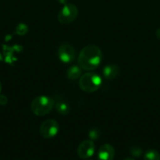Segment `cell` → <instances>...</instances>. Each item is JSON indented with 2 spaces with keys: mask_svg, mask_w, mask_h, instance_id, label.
Instances as JSON below:
<instances>
[{
  "mask_svg": "<svg viewBox=\"0 0 160 160\" xmlns=\"http://www.w3.org/2000/svg\"><path fill=\"white\" fill-rule=\"evenodd\" d=\"M103 55L100 48L95 45L85 46L78 56V65L83 70L91 71L100 66Z\"/></svg>",
  "mask_w": 160,
  "mask_h": 160,
  "instance_id": "cell-1",
  "label": "cell"
},
{
  "mask_svg": "<svg viewBox=\"0 0 160 160\" xmlns=\"http://www.w3.org/2000/svg\"><path fill=\"white\" fill-rule=\"evenodd\" d=\"M55 106L54 100L47 95H40L32 100L31 110L38 117H42L50 113Z\"/></svg>",
  "mask_w": 160,
  "mask_h": 160,
  "instance_id": "cell-2",
  "label": "cell"
},
{
  "mask_svg": "<svg viewBox=\"0 0 160 160\" xmlns=\"http://www.w3.org/2000/svg\"><path fill=\"white\" fill-rule=\"evenodd\" d=\"M78 84L81 90H83V92L93 93L100 88L102 84V78L97 73L88 72L82 74L78 81Z\"/></svg>",
  "mask_w": 160,
  "mask_h": 160,
  "instance_id": "cell-3",
  "label": "cell"
},
{
  "mask_svg": "<svg viewBox=\"0 0 160 160\" xmlns=\"http://www.w3.org/2000/svg\"><path fill=\"white\" fill-rule=\"evenodd\" d=\"M78 15V8L75 5L67 3L64 5L57 15V20L62 24H69L76 20Z\"/></svg>",
  "mask_w": 160,
  "mask_h": 160,
  "instance_id": "cell-4",
  "label": "cell"
},
{
  "mask_svg": "<svg viewBox=\"0 0 160 160\" xmlns=\"http://www.w3.org/2000/svg\"><path fill=\"white\" fill-rule=\"evenodd\" d=\"M59 130L60 126L57 122L53 119H48L42 123L39 128V133L43 138L50 139L56 136Z\"/></svg>",
  "mask_w": 160,
  "mask_h": 160,
  "instance_id": "cell-5",
  "label": "cell"
},
{
  "mask_svg": "<svg viewBox=\"0 0 160 160\" xmlns=\"http://www.w3.org/2000/svg\"><path fill=\"white\" fill-rule=\"evenodd\" d=\"M59 59L64 63H71L75 59V50L72 45L63 43L60 45L57 51Z\"/></svg>",
  "mask_w": 160,
  "mask_h": 160,
  "instance_id": "cell-6",
  "label": "cell"
},
{
  "mask_svg": "<svg viewBox=\"0 0 160 160\" xmlns=\"http://www.w3.org/2000/svg\"><path fill=\"white\" fill-rule=\"evenodd\" d=\"M95 152V145L93 141L85 140L79 144L77 149L78 157L83 159H86L93 156Z\"/></svg>",
  "mask_w": 160,
  "mask_h": 160,
  "instance_id": "cell-7",
  "label": "cell"
},
{
  "mask_svg": "<svg viewBox=\"0 0 160 160\" xmlns=\"http://www.w3.org/2000/svg\"><path fill=\"white\" fill-rule=\"evenodd\" d=\"M115 156V148L110 144H104L99 148L97 153L98 160H113Z\"/></svg>",
  "mask_w": 160,
  "mask_h": 160,
  "instance_id": "cell-8",
  "label": "cell"
},
{
  "mask_svg": "<svg viewBox=\"0 0 160 160\" xmlns=\"http://www.w3.org/2000/svg\"><path fill=\"white\" fill-rule=\"evenodd\" d=\"M104 77L107 80H114L119 73V68L117 65L115 64H109L105 66L102 70Z\"/></svg>",
  "mask_w": 160,
  "mask_h": 160,
  "instance_id": "cell-9",
  "label": "cell"
},
{
  "mask_svg": "<svg viewBox=\"0 0 160 160\" xmlns=\"http://www.w3.org/2000/svg\"><path fill=\"white\" fill-rule=\"evenodd\" d=\"M83 74V70L78 65H73L67 70V77L69 80L75 81L78 79Z\"/></svg>",
  "mask_w": 160,
  "mask_h": 160,
  "instance_id": "cell-10",
  "label": "cell"
},
{
  "mask_svg": "<svg viewBox=\"0 0 160 160\" xmlns=\"http://www.w3.org/2000/svg\"><path fill=\"white\" fill-rule=\"evenodd\" d=\"M55 108H56V111L59 112L61 115H67L70 112L71 108L70 106L67 104V102L64 101H60L55 104Z\"/></svg>",
  "mask_w": 160,
  "mask_h": 160,
  "instance_id": "cell-11",
  "label": "cell"
},
{
  "mask_svg": "<svg viewBox=\"0 0 160 160\" xmlns=\"http://www.w3.org/2000/svg\"><path fill=\"white\" fill-rule=\"evenodd\" d=\"M144 160H160V154L155 149H149L144 153Z\"/></svg>",
  "mask_w": 160,
  "mask_h": 160,
  "instance_id": "cell-12",
  "label": "cell"
},
{
  "mask_svg": "<svg viewBox=\"0 0 160 160\" xmlns=\"http://www.w3.org/2000/svg\"><path fill=\"white\" fill-rule=\"evenodd\" d=\"M28 31V27L25 23H20L16 27V34L20 36L25 35Z\"/></svg>",
  "mask_w": 160,
  "mask_h": 160,
  "instance_id": "cell-13",
  "label": "cell"
},
{
  "mask_svg": "<svg viewBox=\"0 0 160 160\" xmlns=\"http://www.w3.org/2000/svg\"><path fill=\"white\" fill-rule=\"evenodd\" d=\"M130 152L134 157H141L143 154V150L141 149V147L135 145L130 148Z\"/></svg>",
  "mask_w": 160,
  "mask_h": 160,
  "instance_id": "cell-14",
  "label": "cell"
},
{
  "mask_svg": "<svg viewBox=\"0 0 160 160\" xmlns=\"http://www.w3.org/2000/svg\"><path fill=\"white\" fill-rule=\"evenodd\" d=\"M89 137L90 140H97L100 137V131L98 129H92L89 133Z\"/></svg>",
  "mask_w": 160,
  "mask_h": 160,
  "instance_id": "cell-15",
  "label": "cell"
},
{
  "mask_svg": "<svg viewBox=\"0 0 160 160\" xmlns=\"http://www.w3.org/2000/svg\"><path fill=\"white\" fill-rule=\"evenodd\" d=\"M8 102V98L6 95H0V106H6Z\"/></svg>",
  "mask_w": 160,
  "mask_h": 160,
  "instance_id": "cell-16",
  "label": "cell"
},
{
  "mask_svg": "<svg viewBox=\"0 0 160 160\" xmlns=\"http://www.w3.org/2000/svg\"><path fill=\"white\" fill-rule=\"evenodd\" d=\"M155 35H156V37L158 38V39H160V28H158V29L156 30V32H155Z\"/></svg>",
  "mask_w": 160,
  "mask_h": 160,
  "instance_id": "cell-17",
  "label": "cell"
},
{
  "mask_svg": "<svg viewBox=\"0 0 160 160\" xmlns=\"http://www.w3.org/2000/svg\"><path fill=\"white\" fill-rule=\"evenodd\" d=\"M57 1H58V2L61 3V4L65 5V4H67V1H68V0H57Z\"/></svg>",
  "mask_w": 160,
  "mask_h": 160,
  "instance_id": "cell-18",
  "label": "cell"
},
{
  "mask_svg": "<svg viewBox=\"0 0 160 160\" xmlns=\"http://www.w3.org/2000/svg\"><path fill=\"white\" fill-rule=\"evenodd\" d=\"M124 160H135V159H133V158H130V157H129V158H126V159H125Z\"/></svg>",
  "mask_w": 160,
  "mask_h": 160,
  "instance_id": "cell-19",
  "label": "cell"
},
{
  "mask_svg": "<svg viewBox=\"0 0 160 160\" xmlns=\"http://www.w3.org/2000/svg\"><path fill=\"white\" fill-rule=\"evenodd\" d=\"M1 91H2V84L1 82H0V92H1Z\"/></svg>",
  "mask_w": 160,
  "mask_h": 160,
  "instance_id": "cell-20",
  "label": "cell"
}]
</instances>
